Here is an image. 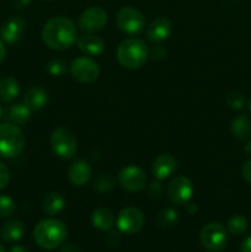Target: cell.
<instances>
[{
  "label": "cell",
  "mask_w": 251,
  "mask_h": 252,
  "mask_svg": "<svg viewBox=\"0 0 251 252\" xmlns=\"http://www.w3.org/2000/svg\"><path fill=\"white\" fill-rule=\"evenodd\" d=\"M25 138L21 128L14 123L0 125V157L5 159L15 158L24 150Z\"/></svg>",
  "instance_id": "277c9868"
},
{
  "label": "cell",
  "mask_w": 251,
  "mask_h": 252,
  "mask_svg": "<svg viewBox=\"0 0 251 252\" xmlns=\"http://www.w3.org/2000/svg\"><path fill=\"white\" fill-rule=\"evenodd\" d=\"M64 206H65V201L59 192H51L49 194H47L42 203L43 212L48 216H57L63 211Z\"/></svg>",
  "instance_id": "7402d4cb"
},
{
  "label": "cell",
  "mask_w": 251,
  "mask_h": 252,
  "mask_svg": "<svg viewBox=\"0 0 251 252\" xmlns=\"http://www.w3.org/2000/svg\"><path fill=\"white\" fill-rule=\"evenodd\" d=\"M25 26H26V22L21 16L10 17L0 27V37L2 42L7 44L16 43L24 33Z\"/></svg>",
  "instance_id": "4fadbf2b"
},
{
  "label": "cell",
  "mask_w": 251,
  "mask_h": 252,
  "mask_svg": "<svg viewBox=\"0 0 251 252\" xmlns=\"http://www.w3.org/2000/svg\"><path fill=\"white\" fill-rule=\"evenodd\" d=\"M246 98L243 94L238 93V91H233L226 97V105L231 108V110L239 111L245 106Z\"/></svg>",
  "instance_id": "f546056e"
},
{
  "label": "cell",
  "mask_w": 251,
  "mask_h": 252,
  "mask_svg": "<svg viewBox=\"0 0 251 252\" xmlns=\"http://www.w3.org/2000/svg\"><path fill=\"white\" fill-rule=\"evenodd\" d=\"M42 39L53 51H65L76 42L78 31L74 22L68 17H53L44 24Z\"/></svg>",
  "instance_id": "6da1fadb"
},
{
  "label": "cell",
  "mask_w": 251,
  "mask_h": 252,
  "mask_svg": "<svg viewBox=\"0 0 251 252\" xmlns=\"http://www.w3.org/2000/svg\"><path fill=\"white\" fill-rule=\"evenodd\" d=\"M25 231H26L25 224L19 219H14L1 226L0 238L6 243H16V241L21 240L22 236L25 235Z\"/></svg>",
  "instance_id": "d6986e66"
},
{
  "label": "cell",
  "mask_w": 251,
  "mask_h": 252,
  "mask_svg": "<svg viewBox=\"0 0 251 252\" xmlns=\"http://www.w3.org/2000/svg\"><path fill=\"white\" fill-rule=\"evenodd\" d=\"M20 85L12 76H6L0 80V100L2 102H11L19 96Z\"/></svg>",
  "instance_id": "44dd1931"
},
{
  "label": "cell",
  "mask_w": 251,
  "mask_h": 252,
  "mask_svg": "<svg viewBox=\"0 0 251 252\" xmlns=\"http://www.w3.org/2000/svg\"><path fill=\"white\" fill-rule=\"evenodd\" d=\"M0 118H1V108H0Z\"/></svg>",
  "instance_id": "7bdbcfd3"
},
{
  "label": "cell",
  "mask_w": 251,
  "mask_h": 252,
  "mask_svg": "<svg viewBox=\"0 0 251 252\" xmlns=\"http://www.w3.org/2000/svg\"><path fill=\"white\" fill-rule=\"evenodd\" d=\"M68 177L74 186H84L89 182L91 177V167L85 160H76L69 166Z\"/></svg>",
  "instance_id": "e0dca14e"
},
{
  "label": "cell",
  "mask_w": 251,
  "mask_h": 252,
  "mask_svg": "<svg viewBox=\"0 0 251 252\" xmlns=\"http://www.w3.org/2000/svg\"><path fill=\"white\" fill-rule=\"evenodd\" d=\"M230 132L236 139H245L251 134V121L248 116H236L230 126Z\"/></svg>",
  "instance_id": "603a6c76"
},
{
  "label": "cell",
  "mask_w": 251,
  "mask_h": 252,
  "mask_svg": "<svg viewBox=\"0 0 251 252\" xmlns=\"http://www.w3.org/2000/svg\"><path fill=\"white\" fill-rule=\"evenodd\" d=\"M17 2H20V4H17V6H25V5L29 4L30 0H17Z\"/></svg>",
  "instance_id": "ab89813d"
},
{
  "label": "cell",
  "mask_w": 251,
  "mask_h": 252,
  "mask_svg": "<svg viewBox=\"0 0 251 252\" xmlns=\"http://www.w3.org/2000/svg\"><path fill=\"white\" fill-rule=\"evenodd\" d=\"M240 252H251V235L243 240L240 245Z\"/></svg>",
  "instance_id": "836d02e7"
},
{
  "label": "cell",
  "mask_w": 251,
  "mask_h": 252,
  "mask_svg": "<svg viewBox=\"0 0 251 252\" xmlns=\"http://www.w3.org/2000/svg\"><path fill=\"white\" fill-rule=\"evenodd\" d=\"M244 152H245L246 155H250L251 157V140L249 143H246L245 148H244Z\"/></svg>",
  "instance_id": "f35d334b"
},
{
  "label": "cell",
  "mask_w": 251,
  "mask_h": 252,
  "mask_svg": "<svg viewBox=\"0 0 251 252\" xmlns=\"http://www.w3.org/2000/svg\"><path fill=\"white\" fill-rule=\"evenodd\" d=\"M68 230L63 221L58 219H43L33 229V239L37 245L44 250H53L64 243Z\"/></svg>",
  "instance_id": "7a4b0ae2"
},
{
  "label": "cell",
  "mask_w": 251,
  "mask_h": 252,
  "mask_svg": "<svg viewBox=\"0 0 251 252\" xmlns=\"http://www.w3.org/2000/svg\"><path fill=\"white\" fill-rule=\"evenodd\" d=\"M187 212H188L189 214H194L197 212V206L194 203H189L188 206H187Z\"/></svg>",
  "instance_id": "74e56055"
},
{
  "label": "cell",
  "mask_w": 251,
  "mask_h": 252,
  "mask_svg": "<svg viewBox=\"0 0 251 252\" xmlns=\"http://www.w3.org/2000/svg\"><path fill=\"white\" fill-rule=\"evenodd\" d=\"M16 211L15 202L9 196L0 194V218H9Z\"/></svg>",
  "instance_id": "4316f807"
},
{
  "label": "cell",
  "mask_w": 251,
  "mask_h": 252,
  "mask_svg": "<svg viewBox=\"0 0 251 252\" xmlns=\"http://www.w3.org/2000/svg\"><path fill=\"white\" fill-rule=\"evenodd\" d=\"M5 54H6V49H5V44L2 42V39L0 38V63L4 61L5 58Z\"/></svg>",
  "instance_id": "d590c367"
},
{
  "label": "cell",
  "mask_w": 251,
  "mask_h": 252,
  "mask_svg": "<svg viewBox=\"0 0 251 252\" xmlns=\"http://www.w3.org/2000/svg\"><path fill=\"white\" fill-rule=\"evenodd\" d=\"M47 102H48V94L39 86L30 88L24 96V103L31 111L41 110L47 105Z\"/></svg>",
  "instance_id": "ac0fdd59"
},
{
  "label": "cell",
  "mask_w": 251,
  "mask_h": 252,
  "mask_svg": "<svg viewBox=\"0 0 251 252\" xmlns=\"http://www.w3.org/2000/svg\"><path fill=\"white\" fill-rule=\"evenodd\" d=\"M241 174H243L244 180H245L248 184L251 185V159L248 160L245 164L243 165V169H241Z\"/></svg>",
  "instance_id": "d6a6232c"
},
{
  "label": "cell",
  "mask_w": 251,
  "mask_h": 252,
  "mask_svg": "<svg viewBox=\"0 0 251 252\" xmlns=\"http://www.w3.org/2000/svg\"><path fill=\"white\" fill-rule=\"evenodd\" d=\"M66 63L62 59H52L47 64V71L51 74L52 76H62L66 73Z\"/></svg>",
  "instance_id": "83f0119b"
},
{
  "label": "cell",
  "mask_w": 251,
  "mask_h": 252,
  "mask_svg": "<svg viewBox=\"0 0 251 252\" xmlns=\"http://www.w3.org/2000/svg\"><path fill=\"white\" fill-rule=\"evenodd\" d=\"M78 48L89 57L101 56L105 51V42L101 37L94 33H85L76 39Z\"/></svg>",
  "instance_id": "9a60e30c"
},
{
  "label": "cell",
  "mask_w": 251,
  "mask_h": 252,
  "mask_svg": "<svg viewBox=\"0 0 251 252\" xmlns=\"http://www.w3.org/2000/svg\"><path fill=\"white\" fill-rule=\"evenodd\" d=\"M149 51L144 41L139 38H127L117 48V59L127 69H138L147 62Z\"/></svg>",
  "instance_id": "3957f363"
},
{
  "label": "cell",
  "mask_w": 251,
  "mask_h": 252,
  "mask_svg": "<svg viewBox=\"0 0 251 252\" xmlns=\"http://www.w3.org/2000/svg\"><path fill=\"white\" fill-rule=\"evenodd\" d=\"M177 161L171 154H161L154 160L152 172L157 180H166L176 171Z\"/></svg>",
  "instance_id": "2e32d148"
},
{
  "label": "cell",
  "mask_w": 251,
  "mask_h": 252,
  "mask_svg": "<svg viewBox=\"0 0 251 252\" xmlns=\"http://www.w3.org/2000/svg\"><path fill=\"white\" fill-rule=\"evenodd\" d=\"M43 1H49V0H43Z\"/></svg>",
  "instance_id": "ee69618b"
},
{
  "label": "cell",
  "mask_w": 251,
  "mask_h": 252,
  "mask_svg": "<svg viewBox=\"0 0 251 252\" xmlns=\"http://www.w3.org/2000/svg\"><path fill=\"white\" fill-rule=\"evenodd\" d=\"M115 186V180L110 175L101 174L95 180V189L98 192H108Z\"/></svg>",
  "instance_id": "f1b7e54d"
},
{
  "label": "cell",
  "mask_w": 251,
  "mask_h": 252,
  "mask_svg": "<svg viewBox=\"0 0 251 252\" xmlns=\"http://www.w3.org/2000/svg\"><path fill=\"white\" fill-rule=\"evenodd\" d=\"M70 73L71 76L79 83L91 84L97 80L100 68L94 59L89 57H78L71 62Z\"/></svg>",
  "instance_id": "ba28073f"
},
{
  "label": "cell",
  "mask_w": 251,
  "mask_h": 252,
  "mask_svg": "<svg viewBox=\"0 0 251 252\" xmlns=\"http://www.w3.org/2000/svg\"><path fill=\"white\" fill-rule=\"evenodd\" d=\"M172 32V24L167 17H157L150 22L147 30V38L152 43L166 41Z\"/></svg>",
  "instance_id": "5bb4252c"
},
{
  "label": "cell",
  "mask_w": 251,
  "mask_h": 252,
  "mask_svg": "<svg viewBox=\"0 0 251 252\" xmlns=\"http://www.w3.org/2000/svg\"><path fill=\"white\" fill-rule=\"evenodd\" d=\"M249 111H250V113H251V100H250V102H249Z\"/></svg>",
  "instance_id": "b9f144b4"
},
{
  "label": "cell",
  "mask_w": 251,
  "mask_h": 252,
  "mask_svg": "<svg viewBox=\"0 0 251 252\" xmlns=\"http://www.w3.org/2000/svg\"><path fill=\"white\" fill-rule=\"evenodd\" d=\"M51 147L57 157L69 160L74 158L78 150V140L70 129L58 127L51 134Z\"/></svg>",
  "instance_id": "5b68a950"
},
{
  "label": "cell",
  "mask_w": 251,
  "mask_h": 252,
  "mask_svg": "<svg viewBox=\"0 0 251 252\" xmlns=\"http://www.w3.org/2000/svg\"><path fill=\"white\" fill-rule=\"evenodd\" d=\"M248 226V219L243 216L231 217L228 220V223H226V229H228L229 233L233 234V235H241V234L245 233Z\"/></svg>",
  "instance_id": "484cf974"
},
{
  "label": "cell",
  "mask_w": 251,
  "mask_h": 252,
  "mask_svg": "<svg viewBox=\"0 0 251 252\" xmlns=\"http://www.w3.org/2000/svg\"><path fill=\"white\" fill-rule=\"evenodd\" d=\"M93 225L100 231H108L115 224V217L112 212L107 208H97L93 212L91 216Z\"/></svg>",
  "instance_id": "ffe728a7"
},
{
  "label": "cell",
  "mask_w": 251,
  "mask_h": 252,
  "mask_svg": "<svg viewBox=\"0 0 251 252\" xmlns=\"http://www.w3.org/2000/svg\"><path fill=\"white\" fill-rule=\"evenodd\" d=\"M61 252H80V250H79V248L75 245V244L68 243L65 244V245H63Z\"/></svg>",
  "instance_id": "e575fe53"
},
{
  "label": "cell",
  "mask_w": 251,
  "mask_h": 252,
  "mask_svg": "<svg viewBox=\"0 0 251 252\" xmlns=\"http://www.w3.org/2000/svg\"><path fill=\"white\" fill-rule=\"evenodd\" d=\"M9 252H29V251H27L26 248H24V246L16 245V246H12V248L9 250Z\"/></svg>",
  "instance_id": "8d00e7d4"
},
{
  "label": "cell",
  "mask_w": 251,
  "mask_h": 252,
  "mask_svg": "<svg viewBox=\"0 0 251 252\" xmlns=\"http://www.w3.org/2000/svg\"><path fill=\"white\" fill-rule=\"evenodd\" d=\"M30 116H31V110L25 103L12 105L7 111V118L16 126H22L29 122Z\"/></svg>",
  "instance_id": "cb8c5ba5"
},
{
  "label": "cell",
  "mask_w": 251,
  "mask_h": 252,
  "mask_svg": "<svg viewBox=\"0 0 251 252\" xmlns=\"http://www.w3.org/2000/svg\"><path fill=\"white\" fill-rule=\"evenodd\" d=\"M177 220H179V214H177L175 209L171 208L162 209L157 217V225L162 229L171 228V226H174L177 223Z\"/></svg>",
  "instance_id": "d4e9b609"
},
{
  "label": "cell",
  "mask_w": 251,
  "mask_h": 252,
  "mask_svg": "<svg viewBox=\"0 0 251 252\" xmlns=\"http://www.w3.org/2000/svg\"><path fill=\"white\" fill-rule=\"evenodd\" d=\"M167 194L172 203L177 206L186 204L193 194V185L186 176H176L167 187Z\"/></svg>",
  "instance_id": "7c38bea8"
},
{
  "label": "cell",
  "mask_w": 251,
  "mask_h": 252,
  "mask_svg": "<svg viewBox=\"0 0 251 252\" xmlns=\"http://www.w3.org/2000/svg\"><path fill=\"white\" fill-rule=\"evenodd\" d=\"M201 244L204 249L211 252H219L223 250L228 241L226 229L220 223H209L201 230Z\"/></svg>",
  "instance_id": "52a82bcc"
},
{
  "label": "cell",
  "mask_w": 251,
  "mask_h": 252,
  "mask_svg": "<svg viewBox=\"0 0 251 252\" xmlns=\"http://www.w3.org/2000/svg\"><path fill=\"white\" fill-rule=\"evenodd\" d=\"M116 25L127 34H139L145 29V17L135 7H122L116 14Z\"/></svg>",
  "instance_id": "8992f818"
},
{
  "label": "cell",
  "mask_w": 251,
  "mask_h": 252,
  "mask_svg": "<svg viewBox=\"0 0 251 252\" xmlns=\"http://www.w3.org/2000/svg\"><path fill=\"white\" fill-rule=\"evenodd\" d=\"M107 22V14L102 7L91 6L84 10L79 17V27L86 33H95L105 27Z\"/></svg>",
  "instance_id": "8fae6325"
},
{
  "label": "cell",
  "mask_w": 251,
  "mask_h": 252,
  "mask_svg": "<svg viewBox=\"0 0 251 252\" xmlns=\"http://www.w3.org/2000/svg\"><path fill=\"white\" fill-rule=\"evenodd\" d=\"M118 184L128 192H140L147 185V176L140 167L130 165L121 170L118 174Z\"/></svg>",
  "instance_id": "9c48e42d"
},
{
  "label": "cell",
  "mask_w": 251,
  "mask_h": 252,
  "mask_svg": "<svg viewBox=\"0 0 251 252\" xmlns=\"http://www.w3.org/2000/svg\"><path fill=\"white\" fill-rule=\"evenodd\" d=\"M0 252H5L4 248H2V245H1V244H0Z\"/></svg>",
  "instance_id": "60d3db41"
},
{
  "label": "cell",
  "mask_w": 251,
  "mask_h": 252,
  "mask_svg": "<svg viewBox=\"0 0 251 252\" xmlns=\"http://www.w3.org/2000/svg\"><path fill=\"white\" fill-rule=\"evenodd\" d=\"M10 171L4 162L0 161V189H5L9 185Z\"/></svg>",
  "instance_id": "4dcf8cb0"
},
{
  "label": "cell",
  "mask_w": 251,
  "mask_h": 252,
  "mask_svg": "<svg viewBox=\"0 0 251 252\" xmlns=\"http://www.w3.org/2000/svg\"><path fill=\"white\" fill-rule=\"evenodd\" d=\"M144 225V214L135 207H126L117 217V226L126 234H135Z\"/></svg>",
  "instance_id": "30bf717a"
},
{
  "label": "cell",
  "mask_w": 251,
  "mask_h": 252,
  "mask_svg": "<svg viewBox=\"0 0 251 252\" xmlns=\"http://www.w3.org/2000/svg\"><path fill=\"white\" fill-rule=\"evenodd\" d=\"M149 57L153 61H162V59L166 57V49H164L162 47L157 46L149 52Z\"/></svg>",
  "instance_id": "1f68e13d"
}]
</instances>
